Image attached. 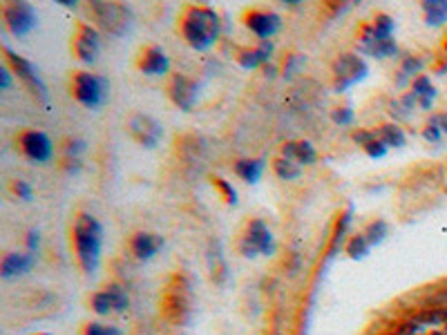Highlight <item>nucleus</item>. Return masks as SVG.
<instances>
[{
  "mask_svg": "<svg viewBox=\"0 0 447 335\" xmlns=\"http://www.w3.org/2000/svg\"><path fill=\"white\" fill-rule=\"evenodd\" d=\"M181 39L186 41L188 47L197 52H204L213 47L220 39L222 32V20L217 16V11L204 5H188L184 7L179 16V25H177Z\"/></svg>",
  "mask_w": 447,
  "mask_h": 335,
  "instance_id": "obj_1",
  "label": "nucleus"
},
{
  "mask_svg": "<svg viewBox=\"0 0 447 335\" xmlns=\"http://www.w3.org/2000/svg\"><path fill=\"white\" fill-rule=\"evenodd\" d=\"M72 246L79 266L86 273H94L101 261V246H103V228L92 214L79 212L74 226H72Z\"/></svg>",
  "mask_w": 447,
  "mask_h": 335,
  "instance_id": "obj_2",
  "label": "nucleus"
},
{
  "mask_svg": "<svg viewBox=\"0 0 447 335\" xmlns=\"http://www.w3.org/2000/svg\"><path fill=\"white\" fill-rule=\"evenodd\" d=\"M358 45H360V52L376 58H387L396 54L394 18L387 14H376L373 20L362 22L358 29Z\"/></svg>",
  "mask_w": 447,
  "mask_h": 335,
  "instance_id": "obj_3",
  "label": "nucleus"
},
{
  "mask_svg": "<svg viewBox=\"0 0 447 335\" xmlns=\"http://www.w3.org/2000/svg\"><path fill=\"white\" fill-rule=\"evenodd\" d=\"M69 94L76 103H81L88 110H96L107 101V94H110V83L107 78L92 74V71L76 69L72 71L69 76Z\"/></svg>",
  "mask_w": 447,
  "mask_h": 335,
  "instance_id": "obj_4",
  "label": "nucleus"
},
{
  "mask_svg": "<svg viewBox=\"0 0 447 335\" xmlns=\"http://www.w3.org/2000/svg\"><path fill=\"white\" fill-rule=\"evenodd\" d=\"M88 14L96 22V27L107 32V34H112V36L126 34V29L130 27V20H132V14L126 5L103 3V0H94V3H90Z\"/></svg>",
  "mask_w": 447,
  "mask_h": 335,
  "instance_id": "obj_5",
  "label": "nucleus"
},
{
  "mask_svg": "<svg viewBox=\"0 0 447 335\" xmlns=\"http://www.w3.org/2000/svg\"><path fill=\"white\" fill-rule=\"evenodd\" d=\"M237 250L244 257L271 255L275 250L271 228L262 219H248L237 237Z\"/></svg>",
  "mask_w": 447,
  "mask_h": 335,
  "instance_id": "obj_6",
  "label": "nucleus"
},
{
  "mask_svg": "<svg viewBox=\"0 0 447 335\" xmlns=\"http://www.w3.org/2000/svg\"><path fill=\"white\" fill-rule=\"evenodd\" d=\"M367 71L369 67L365 63V58H360L358 54H340L331 65L333 86L338 92H345L347 88H352L354 83L365 78Z\"/></svg>",
  "mask_w": 447,
  "mask_h": 335,
  "instance_id": "obj_7",
  "label": "nucleus"
},
{
  "mask_svg": "<svg viewBox=\"0 0 447 335\" xmlns=\"http://www.w3.org/2000/svg\"><path fill=\"white\" fill-rule=\"evenodd\" d=\"M72 52L81 63H94L101 52V39L96 27L79 20L74 25V34H72Z\"/></svg>",
  "mask_w": 447,
  "mask_h": 335,
  "instance_id": "obj_8",
  "label": "nucleus"
},
{
  "mask_svg": "<svg viewBox=\"0 0 447 335\" xmlns=\"http://www.w3.org/2000/svg\"><path fill=\"white\" fill-rule=\"evenodd\" d=\"M0 11H3V20L7 29L14 36H18V39L27 36L36 27V20H39L36 9L29 3H3Z\"/></svg>",
  "mask_w": 447,
  "mask_h": 335,
  "instance_id": "obj_9",
  "label": "nucleus"
},
{
  "mask_svg": "<svg viewBox=\"0 0 447 335\" xmlns=\"http://www.w3.org/2000/svg\"><path fill=\"white\" fill-rule=\"evenodd\" d=\"M18 150L22 152V157L34 161V163H47L52 159V141L41 130H22L16 137Z\"/></svg>",
  "mask_w": 447,
  "mask_h": 335,
  "instance_id": "obj_10",
  "label": "nucleus"
},
{
  "mask_svg": "<svg viewBox=\"0 0 447 335\" xmlns=\"http://www.w3.org/2000/svg\"><path fill=\"white\" fill-rule=\"evenodd\" d=\"M3 54H5V61H7V67L14 71V74L25 83V88L34 94L36 99H41V101H47V88L43 86V81L41 76L36 74V69L29 61H25L22 56L14 54L9 50V47H3Z\"/></svg>",
  "mask_w": 447,
  "mask_h": 335,
  "instance_id": "obj_11",
  "label": "nucleus"
},
{
  "mask_svg": "<svg viewBox=\"0 0 447 335\" xmlns=\"http://www.w3.org/2000/svg\"><path fill=\"white\" fill-rule=\"evenodd\" d=\"M396 335H447V308L427 310L412 317Z\"/></svg>",
  "mask_w": 447,
  "mask_h": 335,
  "instance_id": "obj_12",
  "label": "nucleus"
},
{
  "mask_svg": "<svg viewBox=\"0 0 447 335\" xmlns=\"http://www.w3.org/2000/svg\"><path fill=\"white\" fill-rule=\"evenodd\" d=\"M128 135L143 148H154L161 141L164 130L152 116L143 112H132L128 116Z\"/></svg>",
  "mask_w": 447,
  "mask_h": 335,
  "instance_id": "obj_13",
  "label": "nucleus"
},
{
  "mask_svg": "<svg viewBox=\"0 0 447 335\" xmlns=\"http://www.w3.org/2000/svg\"><path fill=\"white\" fill-rule=\"evenodd\" d=\"M130 300H128V293L121 289V286L112 284V286H105L99 293L92 295L90 306L96 315H112V313H124L128 308Z\"/></svg>",
  "mask_w": 447,
  "mask_h": 335,
  "instance_id": "obj_14",
  "label": "nucleus"
},
{
  "mask_svg": "<svg viewBox=\"0 0 447 335\" xmlns=\"http://www.w3.org/2000/svg\"><path fill=\"white\" fill-rule=\"evenodd\" d=\"M244 25L251 29V34H255L260 41H269L271 36L277 34L282 20L275 11L269 9H246L244 11Z\"/></svg>",
  "mask_w": 447,
  "mask_h": 335,
  "instance_id": "obj_15",
  "label": "nucleus"
},
{
  "mask_svg": "<svg viewBox=\"0 0 447 335\" xmlns=\"http://www.w3.org/2000/svg\"><path fill=\"white\" fill-rule=\"evenodd\" d=\"M168 97L181 110H192V105L197 101V83L186 74H171V78H168Z\"/></svg>",
  "mask_w": 447,
  "mask_h": 335,
  "instance_id": "obj_16",
  "label": "nucleus"
},
{
  "mask_svg": "<svg viewBox=\"0 0 447 335\" xmlns=\"http://www.w3.org/2000/svg\"><path fill=\"white\" fill-rule=\"evenodd\" d=\"M137 69L148 76H164L171 69V61L159 45H146L137 56Z\"/></svg>",
  "mask_w": 447,
  "mask_h": 335,
  "instance_id": "obj_17",
  "label": "nucleus"
},
{
  "mask_svg": "<svg viewBox=\"0 0 447 335\" xmlns=\"http://www.w3.org/2000/svg\"><path fill=\"white\" fill-rule=\"evenodd\" d=\"M188 286L184 284L181 278H175V284L171 286V291L166 295V313L171 315L175 322L184 320V310H188Z\"/></svg>",
  "mask_w": 447,
  "mask_h": 335,
  "instance_id": "obj_18",
  "label": "nucleus"
},
{
  "mask_svg": "<svg viewBox=\"0 0 447 335\" xmlns=\"http://www.w3.org/2000/svg\"><path fill=\"white\" fill-rule=\"evenodd\" d=\"M280 157L298 163L300 168H305V165H313V163H316L318 152H316V148H313L309 141H288V143H284V146H282Z\"/></svg>",
  "mask_w": 447,
  "mask_h": 335,
  "instance_id": "obj_19",
  "label": "nucleus"
},
{
  "mask_svg": "<svg viewBox=\"0 0 447 335\" xmlns=\"http://www.w3.org/2000/svg\"><path fill=\"white\" fill-rule=\"evenodd\" d=\"M273 52V47L269 41H262V45L255 47H241V50L235 52V61L244 67V69H255L260 65H264L269 61V56Z\"/></svg>",
  "mask_w": 447,
  "mask_h": 335,
  "instance_id": "obj_20",
  "label": "nucleus"
},
{
  "mask_svg": "<svg viewBox=\"0 0 447 335\" xmlns=\"http://www.w3.org/2000/svg\"><path fill=\"white\" fill-rule=\"evenodd\" d=\"M161 246H164V239L154 233H137L130 242L132 253H135V257L141 259V261L152 259L156 253H159Z\"/></svg>",
  "mask_w": 447,
  "mask_h": 335,
  "instance_id": "obj_21",
  "label": "nucleus"
},
{
  "mask_svg": "<svg viewBox=\"0 0 447 335\" xmlns=\"http://www.w3.org/2000/svg\"><path fill=\"white\" fill-rule=\"evenodd\" d=\"M34 266V253H7L0 264V275L5 280H14L25 275Z\"/></svg>",
  "mask_w": 447,
  "mask_h": 335,
  "instance_id": "obj_22",
  "label": "nucleus"
},
{
  "mask_svg": "<svg viewBox=\"0 0 447 335\" xmlns=\"http://www.w3.org/2000/svg\"><path fill=\"white\" fill-rule=\"evenodd\" d=\"M354 141L369 154L371 159H380V157L387 154V146H385V143L378 139L376 130H362L360 128V130H356V132H354Z\"/></svg>",
  "mask_w": 447,
  "mask_h": 335,
  "instance_id": "obj_23",
  "label": "nucleus"
},
{
  "mask_svg": "<svg viewBox=\"0 0 447 335\" xmlns=\"http://www.w3.org/2000/svg\"><path fill=\"white\" fill-rule=\"evenodd\" d=\"M409 97L414 99L416 105H420L422 110H429L434 99H436V88L432 86V81L425 76V74H420L414 78L412 83V92H409Z\"/></svg>",
  "mask_w": 447,
  "mask_h": 335,
  "instance_id": "obj_24",
  "label": "nucleus"
},
{
  "mask_svg": "<svg viewBox=\"0 0 447 335\" xmlns=\"http://www.w3.org/2000/svg\"><path fill=\"white\" fill-rule=\"evenodd\" d=\"M235 175L246 184H255L260 182V177L264 172V161L262 159H239L233 165Z\"/></svg>",
  "mask_w": 447,
  "mask_h": 335,
  "instance_id": "obj_25",
  "label": "nucleus"
},
{
  "mask_svg": "<svg viewBox=\"0 0 447 335\" xmlns=\"http://www.w3.org/2000/svg\"><path fill=\"white\" fill-rule=\"evenodd\" d=\"M422 14H425L427 25H443L447 20V0H427V3H422Z\"/></svg>",
  "mask_w": 447,
  "mask_h": 335,
  "instance_id": "obj_26",
  "label": "nucleus"
},
{
  "mask_svg": "<svg viewBox=\"0 0 447 335\" xmlns=\"http://www.w3.org/2000/svg\"><path fill=\"white\" fill-rule=\"evenodd\" d=\"M376 135H378V139L387 148H401V146H405V132L396 123H382L376 130Z\"/></svg>",
  "mask_w": 447,
  "mask_h": 335,
  "instance_id": "obj_27",
  "label": "nucleus"
},
{
  "mask_svg": "<svg viewBox=\"0 0 447 335\" xmlns=\"http://www.w3.org/2000/svg\"><path fill=\"white\" fill-rule=\"evenodd\" d=\"M273 170L280 179H286V182H295V179H300V175H302V168L284 157L273 159Z\"/></svg>",
  "mask_w": 447,
  "mask_h": 335,
  "instance_id": "obj_28",
  "label": "nucleus"
},
{
  "mask_svg": "<svg viewBox=\"0 0 447 335\" xmlns=\"http://www.w3.org/2000/svg\"><path fill=\"white\" fill-rule=\"evenodd\" d=\"M369 248H371V244L367 242L365 233H358V235H354L352 239H349L347 253H349V257H352V259H362L369 253Z\"/></svg>",
  "mask_w": 447,
  "mask_h": 335,
  "instance_id": "obj_29",
  "label": "nucleus"
},
{
  "mask_svg": "<svg viewBox=\"0 0 447 335\" xmlns=\"http://www.w3.org/2000/svg\"><path fill=\"white\" fill-rule=\"evenodd\" d=\"M385 235H387V224H385L382 219L371 221V224L367 226V228H365V237H367V242H369L371 246L380 244L382 239H385Z\"/></svg>",
  "mask_w": 447,
  "mask_h": 335,
  "instance_id": "obj_30",
  "label": "nucleus"
},
{
  "mask_svg": "<svg viewBox=\"0 0 447 335\" xmlns=\"http://www.w3.org/2000/svg\"><path fill=\"white\" fill-rule=\"evenodd\" d=\"M213 186L220 190V195H222V199L226 201V203H235L237 201V193H235V188L226 182V179H222V177H213Z\"/></svg>",
  "mask_w": 447,
  "mask_h": 335,
  "instance_id": "obj_31",
  "label": "nucleus"
},
{
  "mask_svg": "<svg viewBox=\"0 0 447 335\" xmlns=\"http://www.w3.org/2000/svg\"><path fill=\"white\" fill-rule=\"evenodd\" d=\"M420 67H422V61H420V58H416V56L405 58V61H403V67H401V81L412 78L414 74H418Z\"/></svg>",
  "mask_w": 447,
  "mask_h": 335,
  "instance_id": "obj_32",
  "label": "nucleus"
},
{
  "mask_svg": "<svg viewBox=\"0 0 447 335\" xmlns=\"http://www.w3.org/2000/svg\"><path fill=\"white\" fill-rule=\"evenodd\" d=\"M83 335H121V331L116 327L110 324H101V322H92L86 329H83Z\"/></svg>",
  "mask_w": 447,
  "mask_h": 335,
  "instance_id": "obj_33",
  "label": "nucleus"
},
{
  "mask_svg": "<svg viewBox=\"0 0 447 335\" xmlns=\"http://www.w3.org/2000/svg\"><path fill=\"white\" fill-rule=\"evenodd\" d=\"M333 121L338 125H352L354 121V110L349 105H340V107H335L333 110Z\"/></svg>",
  "mask_w": 447,
  "mask_h": 335,
  "instance_id": "obj_34",
  "label": "nucleus"
},
{
  "mask_svg": "<svg viewBox=\"0 0 447 335\" xmlns=\"http://www.w3.org/2000/svg\"><path fill=\"white\" fill-rule=\"evenodd\" d=\"M11 193L18 199H32V186L27 182H22V179H16V182L11 184Z\"/></svg>",
  "mask_w": 447,
  "mask_h": 335,
  "instance_id": "obj_35",
  "label": "nucleus"
},
{
  "mask_svg": "<svg viewBox=\"0 0 447 335\" xmlns=\"http://www.w3.org/2000/svg\"><path fill=\"white\" fill-rule=\"evenodd\" d=\"M422 137H425L429 143H439V141L443 139V132H441V130H439L436 125H434V123H427L425 130H422Z\"/></svg>",
  "mask_w": 447,
  "mask_h": 335,
  "instance_id": "obj_36",
  "label": "nucleus"
},
{
  "mask_svg": "<svg viewBox=\"0 0 447 335\" xmlns=\"http://www.w3.org/2000/svg\"><path fill=\"white\" fill-rule=\"evenodd\" d=\"M429 123H434L436 125L441 132H443V137L447 135V112H439V114H434L432 118H429Z\"/></svg>",
  "mask_w": 447,
  "mask_h": 335,
  "instance_id": "obj_37",
  "label": "nucleus"
},
{
  "mask_svg": "<svg viewBox=\"0 0 447 335\" xmlns=\"http://www.w3.org/2000/svg\"><path fill=\"white\" fill-rule=\"evenodd\" d=\"M83 148H86V146H83V141H65V154H67V157H69V154H72V157H74V154L76 152H83Z\"/></svg>",
  "mask_w": 447,
  "mask_h": 335,
  "instance_id": "obj_38",
  "label": "nucleus"
},
{
  "mask_svg": "<svg viewBox=\"0 0 447 335\" xmlns=\"http://www.w3.org/2000/svg\"><path fill=\"white\" fill-rule=\"evenodd\" d=\"M27 248H29V253H34V250L39 248V233H29L27 235Z\"/></svg>",
  "mask_w": 447,
  "mask_h": 335,
  "instance_id": "obj_39",
  "label": "nucleus"
},
{
  "mask_svg": "<svg viewBox=\"0 0 447 335\" xmlns=\"http://www.w3.org/2000/svg\"><path fill=\"white\" fill-rule=\"evenodd\" d=\"M0 86H3V90L9 88V69L7 67H3V81H0Z\"/></svg>",
  "mask_w": 447,
  "mask_h": 335,
  "instance_id": "obj_40",
  "label": "nucleus"
},
{
  "mask_svg": "<svg viewBox=\"0 0 447 335\" xmlns=\"http://www.w3.org/2000/svg\"><path fill=\"white\" fill-rule=\"evenodd\" d=\"M39 335H50V333H39Z\"/></svg>",
  "mask_w": 447,
  "mask_h": 335,
  "instance_id": "obj_41",
  "label": "nucleus"
}]
</instances>
